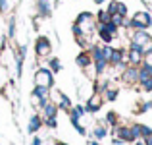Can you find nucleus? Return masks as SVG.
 I'll list each match as a JSON object with an SVG mask.
<instances>
[{
  "mask_svg": "<svg viewBox=\"0 0 152 145\" xmlns=\"http://www.w3.org/2000/svg\"><path fill=\"white\" fill-rule=\"evenodd\" d=\"M94 33V14H91V12H81V14L77 16V19H75L73 23V35L75 37H79V35H89V37H93Z\"/></svg>",
  "mask_w": 152,
  "mask_h": 145,
  "instance_id": "1",
  "label": "nucleus"
},
{
  "mask_svg": "<svg viewBox=\"0 0 152 145\" xmlns=\"http://www.w3.org/2000/svg\"><path fill=\"white\" fill-rule=\"evenodd\" d=\"M152 25V16L148 12H137V14L133 16V19L129 21V27H133V29H148Z\"/></svg>",
  "mask_w": 152,
  "mask_h": 145,
  "instance_id": "2",
  "label": "nucleus"
},
{
  "mask_svg": "<svg viewBox=\"0 0 152 145\" xmlns=\"http://www.w3.org/2000/svg\"><path fill=\"white\" fill-rule=\"evenodd\" d=\"M35 85H42V87H50L54 85V74L48 70V68H41L35 74Z\"/></svg>",
  "mask_w": 152,
  "mask_h": 145,
  "instance_id": "3",
  "label": "nucleus"
},
{
  "mask_svg": "<svg viewBox=\"0 0 152 145\" xmlns=\"http://www.w3.org/2000/svg\"><path fill=\"white\" fill-rule=\"evenodd\" d=\"M35 52H37L39 58H46V56H50L52 52V45H50V39L48 37H39L37 43H35Z\"/></svg>",
  "mask_w": 152,
  "mask_h": 145,
  "instance_id": "4",
  "label": "nucleus"
},
{
  "mask_svg": "<svg viewBox=\"0 0 152 145\" xmlns=\"http://www.w3.org/2000/svg\"><path fill=\"white\" fill-rule=\"evenodd\" d=\"M102 103H104V97H102V93L94 91V93L91 95V99L87 101V107H85V110H87V112H96V110H100Z\"/></svg>",
  "mask_w": 152,
  "mask_h": 145,
  "instance_id": "5",
  "label": "nucleus"
},
{
  "mask_svg": "<svg viewBox=\"0 0 152 145\" xmlns=\"http://www.w3.org/2000/svg\"><path fill=\"white\" fill-rule=\"evenodd\" d=\"M123 60H125V50H123V48H112L108 64H112V66H115V68H123Z\"/></svg>",
  "mask_w": 152,
  "mask_h": 145,
  "instance_id": "6",
  "label": "nucleus"
},
{
  "mask_svg": "<svg viewBox=\"0 0 152 145\" xmlns=\"http://www.w3.org/2000/svg\"><path fill=\"white\" fill-rule=\"evenodd\" d=\"M121 79H123V83H127V85H133V83H137V81H139V68H137V66H129L125 72H123Z\"/></svg>",
  "mask_w": 152,
  "mask_h": 145,
  "instance_id": "7",
  "label": "nucleus"
},
{
  "mask_svg": "<svg viewBox=\"0 0 152 145\" xmlns=\"http://www.w3.org/2000/svg\"><path fill=\"white\" fill-rule=\"evenodd\" d=\"M142 58H145V54H142L141 50H137V48H133V47L129 48V54H127V62H129L131 66H141V64H142Z\"/></svg>",
  "mask_w": 152,
  "mask_h": 145,
  "instance_id": "8",
  "label": "nucleus"
},
{
  "mask_svg": "<svg viewBox=\"0 0 152 145\" xmlns=\"http://www.w3.org/2000/svg\"><path fill=\"white\" fill-rule=\"evenodd\" d=\"M37 10H39V14H41L42 18H48L52 14V4L48 0H37Z\"/></svg>",
  "mask_w": 152,
  "mask_h": 145,
  "instance_id": "9",
  "label": "nucleus"
},
{
  "mask_svg": "<svg viewBox=\"0 0 152 145\" xmlns=\"http://www.w3.org/2000/svg\"><path fill=\"white\" fill-rule=\"evenodd\" d=\"M75 62H77V66H79V68H89L91 64H93V58H91V52L83 50L81 54H77Z\"/></svg>",
  "mask_w": 152,
  "mask_h": 145,
  "instance_id": "10",
  "label": "nucleus"
},
{
  "mask_svg": "<svg viewBox=\"0 0 152 145\" xmlns=\"http://www.w3.org/2000/svg\"><path fill=\"white\" fill-rule=\"evenodd\" d=\"M118 135H119L121 141H135L133 132H131V128H127V126H119L118 128Z\"/></svg>",
  "mask_w": 152,
  "mask_h": 145,
  "instance_id": "11",
  "label": "nucleus"
},
{
  "mask_svg": "<svg viewBox=\"0 0 152 145\" xmlns=\"http://www.w3.org/2000/svg\"><path fill=\"white\" fill-rule=\"evenodd\" d=\"M41 126H42V118H41L39 114H35V116H31V120H29V126H27V130H29V134H35V132H37Z\"/></svg>",
  "mask_w": 152,
  "mask_h": 145,
  "instance_id": "12",
  "label": "nucleus"
},
{
  "mask_svg": "<svg viewBox=\"0 0 152 145\" xmlns=\"http://www.w3.org/2000/svg\"><path fill=\"white\" fill-rule=\"evenodd\" d=\"M42 110H45V118H54V116L58 114V104L48 101V103L42 107Z\"/></svg>",
  "mask_w": 152,
  "mask_h": 145,
  "instance_id": "13",
  "label": "nucleus"
},
{
  "mask_svg": "<svg viewBox=\"0 0 152 145\" xmlns=\"http://www.w3.org/2000/svg\"><path fill=\"white\" fill-rule=\"evenodd\" d=\"M93 64H94V74L96 75H102L104 72H106V68H108L106 60H96V62H93Z\"/></svg>",
  "mask_w": 152,
  "mask_h": 145,
  "instance_id": "14",
  "label": "nucleus"
},
{
  "mask_svg": "<svg viewBox=\"0 0 152 145\" xmlns=\"http://www.w3.org/2000/svg\"><path fill=\"white\" fill-rule=\"evenodd\" d=\"M98 37H100V39H102V43H106V45H110V43L114 41V35H110L108 31L100 29V27H98Z\"/></svg>",
  "mask_w": 152,
  "mask_h": 145,
  "instance_id": "15",
  "label": "nucleus"
},
{
  "mask_svg": "<svg viewBox=\"0 0 152 145\" xmlns=\"http://www.w3.org/2000/svg\"><path fill=\"white\" fill-rule=\"evenodd\" d=\"M96 19H98V25H100V23H108V21H110V19H112V16L108 14L106 10H100V12L96 14Z\"/></svg>",
  "mask_w": 152,
  "mask_h": 145,
  "instance_id": "16",
  "label": "nucleus"
},
{
  "mask_svg": "<svg viewBox=\"0 0 152 145\" xmlns=\"http://www.w3.org/2000/svg\"><path fill=\"white\" fill-rule=\"evenodd\" d=\"M139 134H141V138H148V135H152V128L145 126V124H139Z\"/></svg>",
  "mask_w": 152,
  "mask_h": 145,
  "instance_id": "17",
  "label": "nucleus"
},
{
  "mask_svg": "<svg viewBox=\"0 0 152 145\" xmlns=\"http://www.w3.org/2000/svg\"><path fill=\"white\" fill-rule=\"evenodd\" d=\"M106 135H108V128L106 126H98L96 130H94V138L102 139V138H106Z\"/></svg>",
  "mask_w": 152,
  "mask_h": 145,
  "instance_id": "18",
  "label": "nucleus"
},
{
  "mask_svg": "<svg viewBox=\"0 0 152 145\" xmlns=\"http://www.w3.org/2000/svg\"><path fill=\"white\" fill-rule=\"evenodd\" d=\"M118 6H119V0H112L110 4H108V8H106V12L108 14H118Z\"/></svg>",
  "mask_w": 152,
  "mask_h": 145,
  "instance_id": "19",
  "label": "nucleus"
},
{
  "mask_svg": "<svg viewBox=\"0 0 152 145\" xmlns=\"http://www.w3.org/2000/svg\"><path fill=\"white\" fill-rule=\"evenodd\" d=\"M102 97H106V101H115L118 99V89H106Z\"/></svg>",
  "mask_w": 152,
  "mask_h": 145,
  "instance_id": "20",
  "label": "nucleus"
},
{
  "mask_svg": "<svg viewBox=\"0 0 152 145\" xmlns=\"http://www.w3.org/2000/svg\"><path fill=\"white\" fill-rule=\"evenodd\" d=\"M50 72H52V74H56V72H60V68H62V66H60V60L58 58H50Z\"/></svg>",
  "mask_w": 152,
  "mask_h": 145,
  "instance_id": "21",
  "label": "nucleus"
},
{
  "mask_svg": "<svg viewBox=\"0 0 152 145\" xmlns=\"http://www.w3.org/2000/svg\"><path fill=\"white\" fill-rule=\"evenodd\" d=\"M106 122L112 124V126H115V122H118V114H115V112H108V114H106Z\"/></svg>",
  "mask_w": 152,
  "mask_h": 145,
  "instance_id": "22",
  "label": "nucleus"
},
{
  "mask_svg": "<svg viewBox=\"0 0 152 145\" xmlns=\"http://www.w3.org/2000/svg\"><path fill=\"white\" fill-rule=\"evenodd\" d=\"M139 83H141V87H142V89H145V91H148V93L152 91V78L145 79V81H139Z\"/></svg>",
  "mask_w": 152,
  "mask_h": 145,
  "instance_id": "23",
  "label": "nucleus"
},
{
  "mask_svg": "<svg viewBox=\"0 0 152 145\" xmlns=\"http://www.w3.org/2000/svg\"><path fill=\"white\" fill-rule=\"evenodd\" d=\"M42 122H45L46 126H50V128H56V126H58V122H56V116H54V118H45Z\"/></svg>",
  "mask_w": 152,
  "mask_h": 145,
  "instance_id": "24",
  "label": "nucleus"
},
{
  "mask_svg": "<svg viewBox=\"0 0 152 145\" xmlns=\"http://www.w3.org/2000/svg\"><path fill=\"white\" fill-rule=\"evenodd\" d=\"M8 35H10V37H14V35H15V23H14V19H10V25H8Z\"/></svg>",
  "mask_w": 152,
  "mask_h": 145,
  "instance_id": "25",
  "label": "nucleus"
},
{
  "mask_svg": "<svg viewBox=\"0 0 152 145\" xmlns=\"http://www.w3.org/2000/svg\"><path fill=\"white\" fill-rule=\"evenodd\" d=\"M118 14H121V16H127V6L119 0V6H118Z\"/></svg>",
  "mask_w": 152,
  "mask_h": 145,
  "instance_id": "26",
  "label": "nucleus"
},
{
  "mask_svg": "<svg viewBox=\"0 0 152 145\" xmlns=\"http://www.w3.org/2000/svg\"><path fill=\"white\" fill-rule=\"evenodd\" d=\"M8 12V0H0V14Z\"/></svg>",
  "mask_w": 152,
  "mask_h": 145,
  "instance_id": "27",
  "label": "nucleus"
},
{
  "mask_svg": "<svg viewBox=\"0 0 152 145\" xmlns=\"http://www.w3.org/2000/svg\"><path fill=\"white\" fill-rule=\"evenodd\" d=\"M145 139H146V141H145L146 145H152V135H148V138H145Z\"/></svg>",
  "mask_w": 152,
  "mask_h": 145,
  "instance_id": "28",
  "label": "nucleus"
},
{
  "mask_svg": "<svg viewBox=\"0 0 152 145\" xmlns=\"http://www.w3.org/2000/svg\"><path fill=\"white\" fill-rule=\"evenodd\" d=\"M33 145H41V139H39V138H35V139H33Z\"/></svg>",
  "mask_w": 152,
  "mask_h": 145,
  "instance_id": "29",
  "label": "nucleus"
},
{
  "mask_svg": "<svg viewBox=\"0 0 152 145\" xmlns=\"http://www.w3.org/2000/svg\"><path fill=\"white\" fill-rule=\"evenodd\" d=\"M106 0H94V4H104Z\"/></svg>",
  "mask_w": 152,
  "mask_h": 145,
  "instance_id": "30",
  "label": "nucleus"
},
{
  "mask_svg": "<svg viewBox=\"0 0 152 145\" xmlns=\"http://www.w3.org/2000/svg\"><path fill=\"white\" fill-rule=\"evenodd\" d=\"M91 145H98V143H94V141H93V143H91Z\"/></svg>",
  "mask_w": 152,
  "mask_h": 145,
  "instance_id": "31",
  "label": "nucleus"
},
{
  "mask_svg": "<svg viewBox=\"0 0 152 145\" xmlns=\"http://www.w3.org/2000/svg\"><path fill=\"white\" fill-rule=\"evenodd\" d=\"M150 93H152V91H150Z\"/></svg>",
  "mask_w": 152,
  "mask_h": 145,
  "instance_id": "32",
  "label": "nucleus"
}]
</instances>
